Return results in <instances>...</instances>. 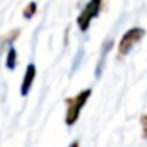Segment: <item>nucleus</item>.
<instances>
[{"label":"nucleus","mask_w":147,"mask_h":147,"mask_svg":"<svg viewBox=\"0 0 147 147\" xmlns=\"http://www.w3.org/2000/svg\"><path fill=\"white\" fill-rule=\"evenodd\" d=\"M91 94H92L91 89H82L75 96L65 99V106H67V110H65V125L67 127H74L79 121V116L82 113V108L89 101Z\"/></svg>","instance_id":"1"},{"label":"nucleus","mask_w":147,"mask_h":147,"mask_svg":"<svg viewBox=\"0 0 147 147\" xmlns=\"http://www.w3.org/2000/svg\"><path fill=\"white\" fill-rule=\"evenodd\" d=\"M103 7H105V0H89L84 5V9L77 17V26L82 33H87V29L91 28V22L101 14Z\"/></svg>","instance_id":"2"},{"label":"nucleus","mask_w":147,"mask_h":147,"mask_svg":"<svg viewBox=\"0 0 147 147\" xmlns=\"http://www.w3.org/2000/svg\"><path fill=\"white\" fill-rule=\"evenodd\" d=\"M144 36H146V29H142V28H132V29L125 31L123 36L120 38V43H118V53H120V57L128 55L134 50V46L139 45L144 39Z\"/></svg>","instance_id":"3"},{"label":"nucleus","mask_w":147,"mask_h":147,"mask_svg":"<svg viewBox=\"0 0 147 147\" xmlns=\"http://www.w3.org/2000/svg\"><path fill=\"white\" fill-rule=\"evenodd\" d=\"M34 79H36V65L34 63H29L26 67L24 79H22V84H21V96H28L29 94V91L33 89Z\"/></svg>","instance_id":"4"},{"label":"nucleus","mask_w":147,"mask_h":147,"mask_svg":"<svg viewBox=\"0 0 147 147\" xmlns=\"http://www.w3.org/2000/svg\"><path fill=\"white\" fill-rule=\"evenodd\" d=\"M16 65H17V51H16V48L10 45L9 50H7V53H5V67H7L9 70H14Z\"/></svg>","instance_id":"5"},{"label":"nucleus","mask_w":147,"mask_h":147,"mask_svg":"<svg viewBox=\"0 0 147 147\" xmlns=\"http://www.w3.org/2000/svg\"><path fill=\"white\" fill-rule=\"evenodd\" d=\"M111 45H113V41L108 39L106 43H105V46H103V57L99 58V62H98V67H96V75H99V72L103 70V65H105V58H106V55H108V51L111 50Z\"/></svg>","instance_id":"6"},{"label":"nucleus","mask_w":147,"mask_h":147,"mask_svg":"<svg viewBox=\"0 0 147 147\" xmlns=\"http://www.w3.org/2000/svg\"><path fill=\"white\" fill-rule=\"evenodd\" d=\"M19 34H21L19 29H12L10 33H7V34H3V36L0 38V43H2V45H3V43H14V41L19 38Z\"/></svg>","instance_id":"7"},{"label":"nucleus","mask_w":147,"mask_h":147,"mask_svg":"<svg viewBox=\"0 0 147 147\" xmlns=\"http://www.w3.org/2000/svg\"><path fill=\"white\" fill-rule=\"evenodd\" d=\"M36 9H38V5H36V2H29L28 5H26V9L22 10V16L26 17V19H31L34 14H36Z\"/></svg>","instance_id":"8"},{"label":"nucleus","mask_w":147,"mask_h":147,"mask_svg":"<svg viewBox=\"0 0 147 147\" xmlns=\"http://www.w3.org/2000/svg\"><path fill=\"white\" fill-rule=\"evenodd\" d=\"M140 125H142V137L147 139V113L140 116Z\"/></svg>","instance_id":"9"},{"label":"nucleus","mask_w":147,"mask_h":147,"mask_svg":"<svg viewBox=\"0 0 147 147\" xmlns=\"http://www.w3.org/2000/svg\"><path fill=\"white\" fill-rule=\"evenodd\" d=\"M69 147H79V140H74V142H72Z\"/></svg>","instance_id":"10"}]
</instances>
